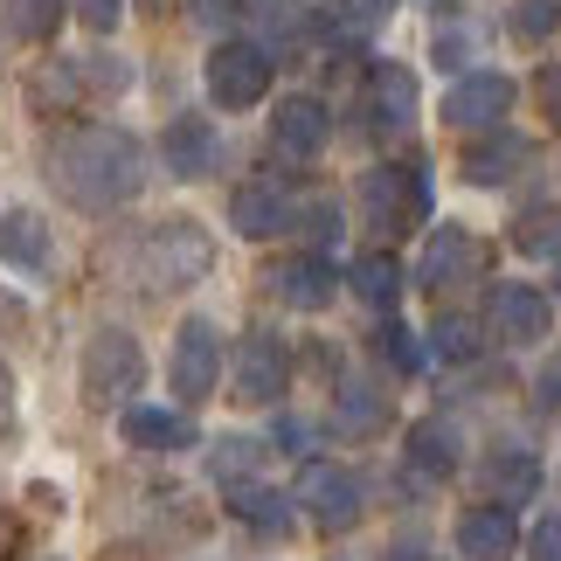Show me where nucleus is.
I'll return each instance as SVG.
<instances>
[{
	"label": "nucleus",
	"mask_w": 561,
	"mask_h": 561,
	"mask_svg": "<svg viewBox=\"0 0 561 561\" xmlns=\"http://www.w3.org/2000/svg\"><path fill=\"white\" fill-rule=\"evenodd\" d=\"M49 187L83 215H112L146 187V153L118 125H77L49 146Z\"/></svg>",
	"instance_id": "1"
},
{
	"label": "nucleus",
	"mask_w": 561,
	"mask_h": 561,
	"mask_svg": "<svg viewBox=\"0 0 561 561\" xmlns=\"http://www.w3.org/2000/svg\"><path fill=\"white\" fill-rule=\"evenodd\" d=\"M133 285L139 291H187L215 271V236L194 222V215H167L133 243Z\"/></svg>",
	"instance_id": "2"
},
{
	"label": "nucleus",
	"mask_w": 561,
	"mask_h": 561,
	"mask_svg": "<svg viewBox=\"0 0 561 561\" xmlns=\"http://www.w3.org/2000/svg\"><path fill=\"white\" fill-rule=\"evenodd\" d=\"M360 215H368L375 236H409L430 215V160L368 167L360 174Z\"/></svg>",
	"instance_id": "3"
},
{
	"label": "nucleus",
	"mask_w": 561,
	"mask_h": 561,
	"mask_svg": "<svg viewBox=\"0 0 561 561\" xmlns=\"http://www.w3.org/2000/svg\"><path fill=\"white\" fill-rule=\"evenodd\" d=\"M146 381V354L125 327H98L83 347V402L91 409H125Z\"/></svg>",
	"instance_id": "4"
},
{
	"label": "nucleus",
	"mask_w": 561,
	"mask_h": 561,
	"mask_svg": "<svg viewBox=\"0 0 561 561\" xmlns=\"http://www.w3.org/2000/svg\"><path fill=\"white\" fill-rule=\"evenodd\" d=\"M264 91H271V49H264V42H250V35L215 42V56H208V98L222 104V112H250Z\"/></svg>",
	"instance_id": "5"
},
{
	"label": "nucleus",
	"mask_w": 561,
	"mask_h": 561,
	"mask_svg": "<svg viewBox=\"0 0 561 561\" xmlns=\"http://www.w3.org/2000/svg\"><path fill=\"white\" fill-rule=\"evenodd\" d=\"M298 513H306L319 534H347L360 520V479L347 465L312 458L306 471H298Z\"/></svg>",
	"instance_id": "6"
},
{
	"label": "nucleus",
	"mask_w": 561,
	"mask_h": 561,
	"mask_svg": "<svg viewBox=\"0 0 561 561\" xmlns=\"http://www.w3.org/2000/svg\"><path fill=\"white\" fill-rule=\"evenodd\" d=\"M167 381H174L181 402H208L215 381H222V333L208 319H181L174 333V360H167Z\"/></svg>",
	"instance_id": "7"
},
{
	"label": "nucleus",
	"mask_w": 561,
	"mask_h": 561,
	"mask_svg": "<svg viewBox=\"0 0 561 561\" xmlns=\"http://www.w3.org/2000/svg\"><path fill=\"white\" fill-rule=\"evenodd\" d=\"M506 112H513V77H500V70H465L444 98L450 133H492Z\"/></svg>",
	"instance_id": "8"
},
{
	"label": "nucleus",
	"mask_w": 561,
	"mask_h": 561,
	"mask_svg": "<svg viewBox=\"0 0 561 561\" xmlns=\"http://www.w3.org/2000/svg\"><path fill=\"white\" fill-rule=\"evenodd\" d=\"M291 388V347L277 333H243L236 347V402H277Z\"/></svg>",
	"instance_id": "9"
},
{
	"label": "nucleus",
	"mask_w": 561,
	"mask_h": 561,
	"mask_svg": "<svg viewBox=\"0 0 561 561\" xmlns=\"http://www.w3.org/2000/svg\"><path fill=\"white\" fill-rule=\"evenodd\" d=\"M229 222H236V236H250V243H271V236H285L298 222V202H291V187H277V181H243L229 194Z\"/></svg>",
	"instance_id": "10"
},
{
	"label": "nucleus",
	"mask_w": 561,
	"mask_h": 561,
	"mask_svg": "<svg viewBox=\"0 0 561 561\" xmlns=\"http://www.w3.org/2000/svg\"><path fill=\"white\" fill-rule=\"evenodd\" d=\"M327 139H333V112L319 98H306V91L285 98L271 112V146L285 160H319V153H327Z\"/></svg>",
	"instance_id": "11"
},
{
	"label": "nucleus",
	"mask_w": 561,
	"mask_h": 561,
	"mask_svg": "<svg viewBox=\"0 0 561 561\" xmlns=\"http://www.w3.org/2000/svg\"><path fill=\"white\" fill-rule=\"evenodd\" d=\"M360 118H368L375 133H409V118H416V77H409L402 62H375V70L360 77Z\"/></svg>",
	"instance_id": "12"
},
{
	"label": "nucleus",
	"mask_w": 561,
	"mask_h": 561,
	"mask_svg": "<svg viewBox=\"0 0 561 561\" xmlns=\"http://www.w3.org/2000/svg\"><path fill=\"white\" fill-rule=\"evenodd\" d=\"M271 298H277V306H291V312H319V306H333V298H340V271L319 250L285 256V264H271Z\"/></svg>",
	"instance_id": "13"
},
{
	"label": "nucleus",
	"mask_w": 561,
	"mask_h": 561,
	"mask_svg": "<svg viewBox=\"0 0 561 561\" xmlns=\"http://www.w3.org/2000/svg\"><path fill=\"white\" fill-rule=\"evenodd\" d=\"M471 271H479V243H471V229L444 222V229L423 236V256H416V285L423 291H450V285H465Z\"/></svg>",
	"instance_id": "14"
},
{
	"label": "nucleus",
	"mask_w": 561,
	"mask_h": 561,
	"mask_svg": "<svg viewBox=\"0 0 561 561\" xmlns=\"http://www.w3.org/2000/svg\"><path fill=\"white\" fill-rule=\"evenodd\" d=\"M492 327H500L513 347H534V340H548V327H554V298L534 291V285H500L492 291Z\"/></svg>",
	"instance_id": "15"
},
{
	"label": "nucleus",
	"mask_w": 561,
	"mask_h": 561,
	"mask_svg": "<svg viewBox=\"0 0 561 561\" xmlns=\"http://www.w3.org/2000/svg\"><path fill=\"white\" fill-rule=\"evenodd\" d=\"M458 554L465 561H513L520 554V520L506 506H471L458 520Z\"/></svg>",
	"instance_id": "16"
},
{
	"label": "nucleus",
	"mask_w": 561,
	"mask_h": 561,
	"mask_svg": "<svg viewBox=\"0 0 561 561\" xmlns=\"http://www.w3.org/2000/svg\"><path fill=\"white\" fill-rule=\"evenodd\" d=\"M520 167H527V139L520 133H500V125H492V133H479L465 146V181L471 187H506Z\"/></svg>",
	"instance_id": "17"
},
{
	"label": "nucleus",
	"mask_w": 561,
	"mask_h": 561,
	"mask_svg": "<svg viewBox=\"0 0 561 561\" xmlns=\"http://www.w3.org/2000/svg\"><path fill=\"white\" fill-rule=\"evenodd\" d=\"M118 430H125L133 450H187L194 444V423L181 416V409H153V402H125Z\"/></svg>",
	"instance_id": "18"
},
{
	"label": "nucleus",
	"mask_w": 561,
	"mask_h": 561,
	"mask_svg": "<svg viewBox=\"0 0 561 561\" xmlns=\"http://www.w3.org/2000/svg\"><path fill=\"white\" fill-rule=\"evenodd\" d=\"M229 513L250 534H264V541H285V534H291V500L277 485H264V479H236L229 485Z\"/></svg>",
	"instance_id": "19"
},
{
	"label": "nucleus",
	"mask_w": 561,
	"mask_h": 561,
	"mask_svg": "<svg viewBox=\"0 0 561 561\" xmlns=\"http://www.w3.org/2000/svg\"><path fill=\"white\" fill-rule=\"evenodd\" d=\"M49 222H42L35 208H8V222H0V264H14V271H49Z\"/></svg>",
	"instance_id": "20"
},
{
	"label": "nucleus",
	"mask_w": 561,
	"mask_h": 561,
	"mask_svg": "<svg viewBox=\"0 0 561 561\" xmlns=\"http://www.w3.org/2000/svg\"><path fill=\"white\" fill-rule=\"evenodd\" d=\"M333 430L340 437H375V430H388V396L368 388L360 375H347L340 396H333Z\"/></svg>",
	"instance_id": "21"
},
{
	"label": "nucleus",
	"mask_w": 561,
	"mask_h": 561,
	"mask_svg": "<svg viewBox=\"0 0 561 561\" xmlns=\"http://www.w3.org/2000/svg\"><path fill=\"white\" fill-rule=\"evenodd\" d=\"M160 153H167V167H174L181 181L208 174V167H215V125L208 118H174L160 133Z\"/></svg>",
	"instance_id": "22"
},
{
	"label": "nucleus",
	"mask_w": 561,
	"mask_h": 561,
	"mask_svg": "<svg viewBox=\"0 0 561 561\" xmlns=\"http://www.w3.org/2000/svg\"><path fill=\"white\" fill-rule=\"evenodd\" d=\"M409 471H416V479H450V471H458V430L450 423H416L409 430Z\"/></svg>",
	"instance_id": "23"
},
{
	"label": "nucleus",
	"mask_w": 561,
	"mask_h": 561,
	"mask_svg": "<svg viewBox=\"0 0 561 561\" xmlns=\"http://www.w3.org/2000/svg\"><path fill=\"white\" fill-rule=\"evenodd\" d=\"M354 291H360V306H375V312H396V298H402V264L388 250H368L354 264Z\"/></svg>",
	"instance_id": "24"
},
{
	"label": "nucleus",
	"mask_w": 561,
	"mask_h": 561,
	"mask_svg": "<svg viewBox=\"0 0 561 561\" xmlns=\"http://www.w3.org/2000/svg\"><path fill=\"white\" fill-rule=\"evenodd\" d=\"M485 485L500 492V506L534 500V485H541V465H534V450H500V458H485Z\"/></svg>",
	"instance_id": "25"
},
{
	"label": "nucleus",
	"mask_w": 561,
	"mask_h": 561,
	"mask_svg": "<svg viewBox=\"0 0 561 561\" xmlns=\"http://www.w3.org/2000/svg\"><path fill=\"white\" fill-rule=\"evenodd\" d=\"M62 8H70V0H0V21H8L21 42H42V35L62 28Z\"/></svg>",
	"instance_id": "26"
},
{
	"label": "nucleus",
	"mask_w": 561,
	"mask_h": 561,
	"mask_svg": "<svg viewBox=\"0 0 561 561\" xmlns=\"http://www.w3.org/2000/svg\"><path fill=\"white\" fill-rule=\"evenodd\" d=\"M513 250L520 256H561V208H534L513 222Z\"/></svg>",
	"instance_id": "27"
},
{
	"label": "nucleus",
	"mask_w": 561,
	"mask_h": 561,
	"mask_svg": "<svg viewBox=\"0 0 561 561\" xmlns=\"http://www.w3.org/2000/svg\"><path fill=\"white\" fill-rule=\"evenodd\" d=\"M375 347H381V360H388V368H396V375H423V360H430V347H423V340L402 327V319H381Z\"/></svg>",
	"instance_id": "28"
},
{
	"label": "nucleus",
	"mask_w": 561,
	"mask_h": 561,
	"mask_svg": "<svg viewBox=\"0 0 561 561\" xmlns=\"http://www.w3.org/2000/svg\"><path fill=\"white\" fill-rule=\"evenodd\" d=\"M256 465H264V444H250V437H222V444L208 450V471H215V479H222V485L250 479Z\"/></svg>",
	"instance_id": "29"
},
{
	"label": "nucleus",
	"mask_w": 561,
	"mask_h": 561,
	"mask_svg": "<svg viewBox=\"0 0 561 561\" xmlns=\"http://www.w3.org/2000/svg\"><path fill=\"white\" fill-rule=\"evenodd\" d=\"M430 354H444V360H479V327L471 319H437V333H430Z\"/></svg>",
	"instance_id": "30"
},
{
	"label": "nucleus",
	"mask_w": 561,
	"mask_h": 561,
	"mask_svg": "<svg viewBox=\"0 0 561 561\" xmlns=\"http://www.w3.org/2000/svg\"><path fill=\"white\" fill-rule=\"evenodd\" d=\"M513 35H520V42L554 35V0H520V8H513Z\"/></svg>",
	"instance_id": "31"
},
{
	"label": "nucleus",
	"mask_w": 561,
	"mask_h": 561,
	"mask_svg": "<svg viewBox=\"0 0 561 561\" xmlns=\"http://www.w3.org/2000/svg\"><path fill=\"white\" fill-rule=\"evenodd\" d=\"M70 8H77V21H83V28H91V35H112L118 28V0H70Z\"/></svg>",
	"instance_id": "32"
},
{
	"label": "nucleus",
	"mask_w": 561,
	"mask_h": 561,
	"mask_svg": "<svg viewBox=\"0 0 561 561\" xmlns=\"http://www.w3.org/2000/svg\"><path fill=\"white\" fill-rule=\"evenodd\" d=\"M291 229H306V236H312V250H319V256H327V243H333V229H340V215H333L327 202H319V208H306V215H298V222H291Z\"/></svg>",
	"instance_id": "33"
},
{
	"label": "nucleus",
	"mask_w": 561,
	"mask_h": 561,
	"mask_svg": "<svg viewBox=\"0 0 561 561\" xmlns=\"http://www.w3.org/2000/svg\"><path fill=\"white\" fill-rule=\"evenodd\" d=\"M534 104H541V118H548L554 133H561V62H554V70H541V77H534Z\"/></svg>",
	"instance_id": "34"
},
{
	"label": "nucleus",
	"mask_w": 561,
	"mask_h": 561,
	"mask_svg": "<svg viewBox=\"0 0 561 561\" xmlns=\"http://www.w3.org/2000/svg\"><path fill=\"white\" fill-rule=\"evenodd\" d=\"M534 396H541V409H548V416H561V354H554L548 368H541V381H534Z\"/></svg>",
	"instance_id": "35"
},
{
	"label": "nucleus",
	"mask_w": 561,
	"mask_h": 561,
	"mask_svg": "<svg viewBox=\"0 0 561 561\" xmlns=\"http://www.w3.org/2000/svg\"><path fill=\"white\" fill-rule=\"evenodd\" d=\"M534 561H561V520H534Z\"/></svg>",
	"instance_id": "36"
},
{
	"label": "nucleus",
	"mask_w": 561,
	"mask_h": 561,
	"mask_svg": "<svg viewBox=\"0 0 561 561\" xmlns=\"http://www.w3.org/2000/svg\"><path fill=\"white\" fill-rule=\"evenodd\" d=\"M8 430H14V375L0 368V437H8Z\"/></svg>",
	"instance_id": "37"
},
{
	"label": "nucleus",
	"mask_w": 561,
	"mask_h": 561,
	"mask_svg": "<svg viewBox=\"0 0 561 561\" xmlns=\"http://www.w3.org/2000/svg\"><path fill=\"white\" fill-rule=\"evenodd\" d=\"M381 561H437V554H430V548H416V541H396V548H388Z\"/></svg>",
	"instance_id": "38"
},
{
	"label": "nucleus",
	"mask_w": 561,
	"mask_h": 561,
	"mask_svg": "<svg viewBox=\"0 0 561 561\" xmlns=\"http://www.w3.org/2000/svg\"><path fill=\"white\" fill-rule=\"evenodd\" d=\"M277 444H285V450H306V423H277Z\"/></svg>",
	"instance_id": "39"
},
{
	"label": "nucleus",
	"mask_w": 561,
	"mask_h": 561,
	"mask_svg": "<svg viewBox=\"0 0 561 561\" xmlns=\"http://www.w3.org/2000/svg\"><path fill=\"white\" fill-rule=\"evenodd\" d=\"M347 8H354V14H368V21H381L388 8H396V0H347Z\"/></svg>",
	"instance_id": "40"
},
{
	"label": "nucleus",
	"mask_w": 561,
	"mask_h": 561,
	"mask_svg": "<svg viewBox=\"0 0 561 561\" xmlns=\"http://www.w3.org/2000/svg\"><path fill=\"white\" fill-rule=\"evenodd\" d=\"M0 319H8V298H0Z\"/></svg>",
	"instance_id": "41"
}]
</instances>
